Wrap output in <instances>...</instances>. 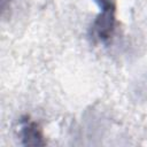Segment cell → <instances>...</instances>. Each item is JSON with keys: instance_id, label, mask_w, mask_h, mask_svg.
<instances>
[{"instance_id": "cell-1", "label": "cell", "mask_w": 147, "mask_h": 147, "mask_svg": "<svg viewBox=\"0 0 147 147\" xmlns=\"http://www.w3.org/2000/svg\"><path fill=\"white\" fill-rule=\"evenodd\" d=\"M102 13L92 26V34L101 42L108 41L115 29V3L114 0H95Z\"/></svg>"}, {"instance_id": "cell-2", "label": "cell", "mask_w": 147, "mask_h": 147, "mask_svg": "<svg viewBox=\"0 0 147 147\" xmlns=\"http://www.w3.org/2000/svg\"><path fill=\"white\" fill-rule=\"evenodd\" d=\"M21 136H22L24 145H29V146L44 145L41 131L38 127V125L36 123H33V122H30L28 119L22 121Z\"/></svg>"}]
</instances>
